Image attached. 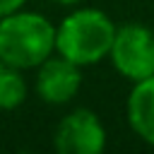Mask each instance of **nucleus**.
Masks as SVG:
<instances>
[{
	"instance_id": "1",
	"label": "nucleus",
	"mask_w": 154,
	"mask_h": 154,
	"mask_svg": "<svg viewBox=\"0 0 154 154\" xmlns=\"http://www.w3.org/2000/svg\"><path fill=\"white\" fill-rule=\"evenodd\" d=\"M116 22L99 7L72 5V10L55 24V53L79 67L99 65L108 58Z\"/></svg>"
},
{
	"instance_id": "9",
	"label": "nucleus",
	"mask_w": 154,
	"mask_h": 154,
	"mask_svg": "<svg viewBox=\"0 0 154 154\" xmlns=\"http://www.w3.org/2000/svg\"><path fill=\"white\" fill-rule=\"evenodd\" d=\"M51 2H55V5H65V7H72V5H79V2H84V0H51Z\"/></svg>"
},
{
	"instance_id": "3",
	"label": "nucleus",
	"mask_w": 154,
	"mask_h": 154,
	"mask_svg": "<svg viewBox=\"0 0 154 154\" xmlns=\"http://www.w3.org/2000/svg\"><path fill=\"white\" fill-rule=\"evenodd\" d=\"M113 70L132 82L154 75V29L140 22H125L116 26V36L108 51Z\"/></svg>"
},
{
	"instance_id": "6",
	"label": "nucleus",
	"mask_w": 154,
	"mask_h": 154,
	"mask_svg": "<svg viewBox=\"0 0 154 154\" xmlns=\"http://www.w3.org/2000/svg\"><path fill=\"white\" fill-rule=\"evenodd\" d=\"M125 116L130 130L149 147H154V75L132 82L125 101Z\"/></svg>"
},
{
	"instance_id": "4",
	"label": "nucleus",
	"mask_w": 154,
	"mask_h": 154,
	"mask_svg": "<svg viewBox=\"0 0 154 154\" xmlns=\"http://www.w3.org/2000/svg\"><path fill=\"white\" fill-rule=\"evenodd\" d=\"M58 154H101L106 147V128L91 108H72L53 130Z\"/></svg>"
},
{
	"instance_id": "2",
	"label": "nucleus",
	"mask_w": 154,
	"mask_h": 154,
	"mask_svg": "<svg viewBox=\"0 0 154 154\" xmlns=\"http://www.w3.org/2000/svg\"><path fill=\"white\" fill-rule=\"evenodd\" d=\"M55 53V24L36 10H17L0 17V60L34 70Z\"/></svg>"
},
{
	"instance_id": "5",
	"label": "nucleus",
	"mask_w": 154,
	"mask_h": 154,
	"mask_svg": "<svg viewBox=\"0 0 154 154\" xmlns=\"http://www.w3.org/2000/svg\"><path fill=\"white\" fill-rule=\"evenodd\" d=\"M36 77H34V91L36 96L48 103V106H65L70 103L79 89H82V70L79 65L70 63L67 58L53 53L48 55L41 65L34 67Z\"/></svg>"
},
{
	"instance_id": "8",
	"label": "nucleus",
	"mask_w": 154,
	"mask_h": 154,
	"mask_svg": "<svg viewBox=\"0 0 154 154\" xmlns=\"http://www.w3.org/2000/svg\"><path fill=\"white\" fill-rule=\"evenodd\" d=\"M26 5V0H0V17L10 14V12H17Z\"/></svg>"
},
{
	"instance_id": "7",
	"label": "nucleus",
	"mask_w": 154,
	"mask_h": 154,
	"mask_svg": "<svg viewBox=\"0 0 154 154\" xmlns=\"http://www.w3.org/2000/svg\"><path fill=\"white\" fill-rule=\"evenodd\" d=\"M26 96H29V84L24 77V70L0 60V111L19 108L26 101Z\"/></svg>"
}]
</instances>
